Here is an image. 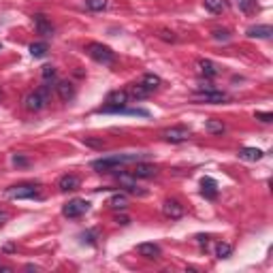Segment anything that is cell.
<instances>
[{
  "instance_id": "cell-1",
  "label": "cell",
  "mask_w": 273,
  "mask_h": 273,
  "mask_svg": "<svg viewBox=\"0 0 273 273\" xmlns=\"http://www.w3.org/2000/svg\"><path fill=\"white\" fill-rule=\"evenodd\" d=\"M148 154H116V156H107V158H100V160H94L92 168L98 173H111V171H118V166L128 164V162H139V160Z\"/></svg>"
},
{
  "instance_id": "cell-2",
  "label": "cell",
  "mask_w": 273,
  "mask_h": 273,
  "mask_svg": "<svg viewBox=\"0 0 273 273\" xmlns=\"http://www.w3.org/2000/svg\"><path fill=\"white\" fill-rule=\"evenodd\" d=\"M47 102H50V86H43L24 98V109L30 111V114H36V111L47 107Z\"/></svg>"
},
{
  "instance_id": "cell-3",
  "label": "cell",
  "mask_w": 273,
  "mask_h": 273,
  "mask_svg": "<svg viewBox=\"0 0 273 273\" xmlns=\"http://www.w3.org/2000/svg\"><path fill=\"white\" fill-rule=\"evenodd\" d=\"M86 52H88V56H90L94 62L105 64V66H109V64L116 62L114 50H111V47H107V45H102V43H88Z\"/></svg>"
},
{
  "instance_id": "cell-4",
  "label": "cell",
  "mask_w": 273,
  "mask_h": 273,
  "mask_svg": "<svg viewBox=\"0 0 273 273\" xmlns=\"http://www.w3.org/2000/svg\"><path fill=\"white\" fill-rule=\"evenodd\" d=\"M128 92L126 90H114V92H109L107 94V105L105 107H100V114H118V109H122L126 107V102H128Z\"/></svg>"
},
{
  "instance_id": "cell-5",
  "label": "cell",
  "mask_w": 273,
  "mask_h": 273,
  "mask_svg": "<svg viewBox=\"0 0 273 273\" xmlns=\"http://www.w3.org/2000/svg\"><path fill=\"white\" fill-rule=\"evenodd\" d=\"M38 190H41V186H36V184H20V186H11L6 190V196L13 198V200L38 198Z\"/></svg>"
},
{
  "instance_id": "cell-6",
  "label": "cell",
  "mask_w": 273,
  "mask_h": 273,
  "mask_svg": "<svg viewBox=\"0 0 273 273\" xmlns=\"http://www.w3.org/2000/svg\"><path fill=\"white\" fill-rule=\"evenodd\" d=\"M88 210H90V203H88L86 198H73L62 207V216L64 218H79V216H84Z\"/></svg>"
},
{
  "instance_id": "cell-7",
  "label": "cell",
  "mask_w": 273,
  "mask_h": 273,
  "mask_svg": "<svg viewBox=\"0 0 273 273\" xmlns=\"http://www.w3.org/2000/svg\"><path fill=\"white\" fill-rule=\"evenodd\" d=\"M162 139L168 143H184L190 139V130L184 126H171L166 130H162Z\"/></svg>"
},
{
  "instance_id": "cell-8",
  "label": "cell",
  "mask_w": 273,
  "mask_h": 273,
  "mask_svg": "<svg viewBox=\"0 0 273 273\" xmlns=\"http://www.w3.org/2000/svg\"><path fill=\"white\" fill-rule=\"evenodd\" d=\"M194 100H198V102H210V105H220V102H224L226 100V94L224 92H220V90H198L196 94H194Z\"/></svg>"
},
{
  "instance_id": "cell-9",
  "label": "cell",
  "mask_w": 273,
  "mask_h": 273,
  "mask_svg": "<svg viewBox=\"0 0 273 273\" xmlns=\"http://www.w3.org/2000/svg\"><path fill=\"white\" fill-rule=\"evenodd\" d=\"M184 205L180 203L178 198H166L164 203H162V214H164V218L168 220H180L182 216H184Z\"/></svg>"
},
{
  "instance_id": "cell-10",
  "label": "cell",
  "mask_w": 273,
  "mask_h": 273,
  "mask_svg": "<svg viewBox=\"0 0 273 273\" xmlns=\"http://www.w3.org/2000/svg\"><path fill=\"white\" fill-rule=\"evenodd\" d=\"M116 175H118L120 186H124L128 192H132V194H139V196L146 194V190H141L139 186H136V178H134L132 173H116Z\"/></svg>"
},
{
  "instance_id": "cell-11",
  "label": "cell",
  "mask_w": 273,
  "mask_h": 273,
  "mask_svg": "<svg viewBox=\"0 0 273 273\" xmlns=\"http://www.w3.org/2000/svg\"><path fill=\"white\" fill-rule=\"evenodd\" d=\"M136 180H150L158 175V166L154 164H146V162H134V168L130 171Z\"/></svg>"
},
{
  "instance_id": "cell-12",
  "label": "cell",
  "mask_w": 273,
  "mask_h": 273,
  "mask_svg": "<svg viewBox=\"0 0 273 273\" xmlns=\"http://www.w3.org/2000/svg\"><path fill=\"white\" fill-rule=\"evenodd\" d=\"M136 252H139V256H143V258H148V260H156V258H160V254H162L160 246L152 244V242L139 244V246H136Z\"/></svg>"
},
{
  "instance_id": "cell-13",
  "label": "cell",
  "mask_w": 273,
  "mask_h": 273,
  "mask_svg": "<svg viewBox=\"0 0 273 273\" xmlns=\"http://www.w3.org/2000/svg\"><path fill=\"white\" fill-rule=\"evenodd\" d=\"M32 22H34V28H36V32L38 34H43V36H54V26H52V22L45 18L43 13H36L34 18H32Z\"/></svg>"
},
{
  "instance_id": "cell-14",
  "label": "cell",
  "mask_w": 273,
  "mask_h": 273,
  "mask_svg": "<svg viewBox=\"0 0 273 273\" xmlns=\"http://www.w3.org/2000/svg\"><path fill=\"white\" fill-rule=\"evenodd\" d=\"M79 186H82V180L77 178V175H62V178L58 180V188L60 192H75L79 190Z\"/></svg>"
},
{
  "instance_id": "cell-15",
  "label": "cell",
  "mask_w": 273,
  "mask_h": 273,
  "mask_svg": "<svg viewBox=\"0 0 273 273\" xmlns=\"http://www.w3.org/2000/svg\"><path fill=\"white\" fill-rule=\"evenodd\" d=\"M200 194H203L205 198L214 200L216 196H218V182H216L214 178H203L200 180Z\"/></svg>"
},
{
  "instance_id": "cell-16",
  "label": "cell",
  "mask_w": 273,
  "mask_h": 273,
  "mask_svg": "<svg viewBox=\"0 0 273 273\" xmlns=\"http://www.w3.org/2000/svg\"><path fill=\"white\" fill-rule=\"evenodd\" d=\"M198 70H200V75H205L207 79L220 75V66L212 60H198Z\"/></svg>"
},
{
  "instance_id": "cell-17",
  "label": "cell",
  "mask_w": 273,
  "mask_h": 273,
  "mask_svg": "<svg viewBox=\"0 0 273 273\" xmlns=\"http://www.w3.org/2000/svg\"><path fill=\"white\" fill-rule=\"evenodd\" d=\"M273 34V28L269 24H262V26H252L248 28V36L250 38H269Z\"/></svg>"
},
{
  "instance_id": "cell-18",
  "label": "cell",
  "mask_w": 273,
  "mask_h": 273,
  "mask_svg": "<svg viewBox=\"0 0 273 273\" xmlns=\"http://www.w3.org/2000/svg\"><path fill=\"white\" fill-rule=\"evenodd\" d=\"M56 90H58V96H60L64 102L73 100V96H75V86L70 84V82H60L58 86H56Z\"/></svg>"
},
{
  "instance_id": "cell-19",
  "label": "cell",
  "mask_w": 273,
  "mask_h": 273,
  "mask_svg": "<svg viewBox=\"0 0 273 273\" xmlns=\"http://www.w3.org/2000/svg\"><path fill=\"white\" fill-rule=\"evenodd\" d=\"M262 156H264V152L258 148H242L239 150V158L248 160V162H256V160H260Z\"/></svg>"
},
{
  "instance_id": "cell-20",
  "label": "cell",
  "mask_w": 273,
  "mask_h": 273,
  "mask_svg": "<svg viewBox=\"0 0 273 273\" xmlns=\"http://www.w3.org/2000/svg\"><path fill=\"white\" fill-rule=\"evenodd\" d=\"M152 92L148 90V88L146 86H143V84H132L130 88H128V96H132V98L134 100H141V98H148V96H150Z\"/></svg>"
},
{
  "instance_id": "cell-21",
  "label": "cell",
  "mask_w": 273,
  "mask_h": 273,
  "mask_svg": "<svg viewBox=\"0 0 273 273\" xmlns=\"http://www.w3.org/2000/svg\"><path fill=\"white\" fill-rule=\"evenodd\" d=\"M107 205L111 207V210H126V207H128V196L124 194V192H116V194L109 198Z\"/></svg>"
},
{
  "instance_id": "cell-22",
  "label": "cell",
  "mask_w": 273,
  "mask_h": 273,
  "mask_svg": "<svg viewBox=\"0 0 273 273\" xmlns=\"http://www.w3.org/2000/svg\"><path fill=\"white\" fill-rule=\"evenodd\" d=\"M205 130L210 132V134H222L224 130H226V126H224L222 120H218V118H212V120H207Z\"/></svg>"
},
{
  "instance_id": "cell-23",
  "label": "cell",
  "mask_w": 273,
  "mask_h": 273,
  "mask_svg": "<svg viewBox=\"0 0 273 273\" xmlns=\"http://www.w3.org/2000/svg\"><path fill=\"white\" fill-rule=\"evenodd\" d=\"M235 4L239 6V11L246 13V15H254L256 9H258V4H256V0H235Z\"/></svg>"
},
{
  "instance_id": "cell-24",
  "label": "cell",
  "mask_w": 273,
  "mask_h": 273,
  "mask_svg": "<svg viewBox=\"0 0 273 273\" xmlns=\"http://www.w3.org/2000/svg\"><path fill=\"white\" fill-rule=\"evenodd\" d=\"M203 4L210 13H222L226 9V0H203Z\"/></svg>"
},
{
  "instance_id": "cell-25",
  "label": "cell",
  "mask_w": 273,
  "mask_h": 273,
  "mask_svg": "<svg viewBox=\"0 0 273 273\" xmlns=\"http://www.w3.org/2000/svg\"><path fill=\"white\" fill-rule=\"evenodd\" d=\"M141 84L146 86L150 92H154V90H158V88H160V84H162V82H160V77H158V75H152V73H148V75H143Z\"/></svg>"
},
{
  "instance_id": "cell-26",
  "label": "cell",
  "mask_w": 273,
  "mask_h": 273,
  "mask_svg": "<svg viewBox=\"0 0 273 273\" xmlns=\"http://www.w3.org/2000/svg\"><path fill=\"white\" fill-rule=\"evenodd\" d=\"M230 254H232V248L228 246V244H224V242H220L218 246H216V256L222 260V258H230Z\"/></svg>"
},
{
  "instance_id": "cell-27",
  "label": "cell",
  "mask_w": 273,
  "mask_h": 273,
  "mask_svg": "<svg viewBox=\"0 0 273 273\" xmlns=\"http://www.w3.org/2000/svg\"><path fill=\"white\" fill-rule=\"evenodd\" d=\"M30 54L34 58H45L47 56V43H32L30 45Z\"/></svg>"
},
{
  "instance_id": "cell-28",
  "label": "cell",
  "mask_w": 273,
  "mask_h": 273,
  "mask_svg": "<svg viewBox=\"0 0 273 273\" xmlns=\"http://www.w3.org/2000/svg\"><path fill=\"white\" fill-rule=\"evenodd\" d=\"M82 143H84V146H88V148H94V150H102V148H105V141L96 139V136H84Z\"/></svg>"
},
{
  "instance_id": "cell-29",
  "label": "cell",
  "mask_w": 273,
  "mask_h": 273,
  "mask_svg": "<svg viewBox=\"0 0 273 273\" xmlns=\"http://www.w3.org/2000/svg\"><path fill=\"white\" fill-rule=\"evenodd\" d=\"M86 6L90 11H105L107 9V0H86Z\"/></svg>"
},
{
  "instance_id": "cell-30",
  "label": "cell",
  "mask_w": 273,
  "mask_h": 273,
  "mask_svg": "<svg viewBox=\"0 0 273 273\" xmlns=\"http://www.w3.org/2000/svg\"><path fill=\"white\" fill-rule=\"evenodd\" d=\"M41 75H43V79H45V82H54V79H56V68H54V66H50V64H47V66H43Z\"/></svg>"
},
{
  "instance_id": "cell-31",
  "label": "cell",
  "mask_w": 273,
  "mask_h": 273,
  "mask_svg": "<svg viewBox=\"0 0 273 273\" xmlns=\"http://www.w3.org/2000/svg\"><path fill=\"white\" fill-rule=\"evenodd\" d=\"M162 41H166V43H175L178 41V36H175V32H168V30H160V34H158Z\"/></svg>"
},
{
  "instance_id": "cell-32",
  "label": "cell",
  "mask_w": 273,
  "mask_h": 273,
  "mask_svg": "<svg viewBox=\"0 0 273 273\" xmlns=\"http://www.w3.org/2000/svg\"><path fill=\"white\" fill-rule=\"evenodd\" d=\"M254 118H256V120H260V122H264V124H269L271 120H273V114H269V111H267V114H262V111H256Z\"/></svg>"
},
{
  "instance_id": "cell-33",
  "label": "cell",
  "mask_w": 273,
  "mask_h": 273,
  "mask_svg": "<svg viewBox=\"0 0 273 273\" xmlns=\"http://www.w3.org/2000/svg\"><path fill=\"white\" fill-rule=\"evenodd\" d=\"M13 164H15V166H28V158L22 156V154H15V156H13Z\"/></svg>"
},
{
  "instance_id": "cell-34",
  "label": "cell",
  "mask_w": 273,
  "mask_h": 273,
  "mask_svg": "<svg viewBox=\"0 0 273 273\" xmlns=\"http://www.w3.org/2000/svg\"><path fill=\"white\" fill-rule=\"evenodd\" d=\"M116 224H120V226H126V224H130V218H128L126 214H118L116 218H114Z\"/></svg>"
},
{
  "instance_id": "cell-35",
  "label": "cell",
  "mask_w": 273,
  "mask_h": 273,
  "mask_svg": "<svg viewBox=\"0 0 273 273\" xmlns=\"http://www.w3.org/2000/svg\"><path fill=\"white\" fill-rule=\"evenodd\" d=\"M214 38H216V41H228V30H216L214 32Z\"/></svg>"
},
{
  "instance_id": "cell-36",
  "label": "cell",
  "mask_w": 273,
  "mask_h": 273,
  "mask_svg": "<svg viewBox=\"0 0 273 273\" xmlns=\"http://www.w3.org/2000/svg\"><path fill=\"white\" fill-rule=\"evenodd\" d=\"M84 242H88L90 246H94L96 244V230H88V232H84Z\"/></svg>"
},
{
  "instance_id": "cell-37",
  "label": "cell",
  "mask_w": 273,
  "mask_h": 273,
  "mask_svg": "<svg viewBox=\"0 0 273 273\" xmlns=\"http://www.w3.org/2000/svg\"><path fill=\"white\" fill-rule=\"evenodd\" d=\"M9 218H11V214H9V212L0 210V226H2V224H6V222H9Z\"/></svg>"
},
{
  "instance_id": "cell-38",
  "label": "cell",
  "mask_w": 273,
  "mask_h": 273,
  "mask_svg": "<svg viewBox=\"0 0 273 273\" xmlns=\"http://www.w3.org/2000/svg\"><path fill=\"white\" fill-rule=\"evenodd\" d=\"M0 50H2V45H0Z\"/></svg>"
}]
</instances>
